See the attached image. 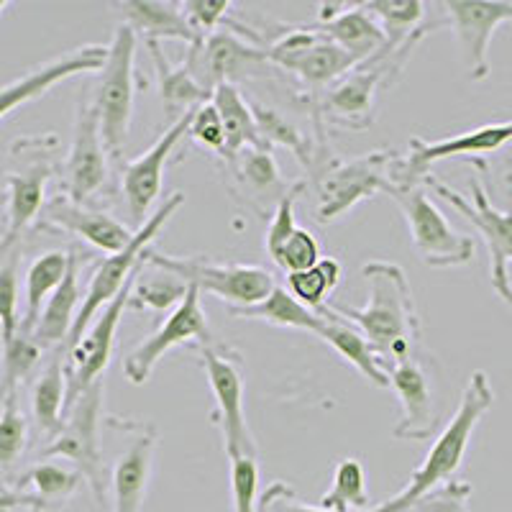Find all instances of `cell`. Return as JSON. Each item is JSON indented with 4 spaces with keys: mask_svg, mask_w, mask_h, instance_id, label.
<instances>
[{
    "mask_svg": "<svg viewBox=\"0 0 512 512\" xmlns=\"http://www.w3.org/2000/svg\"><path fill=\"white\" fill-rule=\"evenodd\" d=\"M57 149V136L18 141L11 152L21 159V169L6 177L3 190V231H0V256L18 246L21 233L41 216L47 182L54 172L52 152Z\"/></svg>",
    "mask_w": 512,
    "mask_h": 512,
    "instance_id": "cell-7",
    "label": "cell"
},
{
    "mask_svg": "<svg viewBox=\"0 0 512 512\" xmlns=\"http://www.w3.org/2000/svg\"><path fill=\"white\" fill-rule=\"evenodd\" d=\"M264 54L272 67L295 75L310 90L333 85L356 67L354 59L313 24L282 31L269 47H264Z\"/></svg>",
    "mask_w": 512,
    "mask_h": 512,
    "instance_id": "cell-13",
    "label": "cell"
},
{
    "mask_svg": "<svg viewBox=\"0 0 512 512\" xmlns=\"http://www.w3.org/2000/svg\"><path fill=\"white\" fill-rule=\"evenodd\" d=\"M39 226L80 236L82 241H88L90 246L105 251V254H116L134 239V231L123 226L121 221L111 218L103 210L75 203L67 195H59L52 203L44 205Z\"/></svg>",
    "mask_w": 512,
    "mask_h": 512,
    "instance_id": "cell-22",
    "label": "cell"
},
{
    "mask_svg": "<svg viewBox=\"0 0 512 512\" xmlns=\"http://www.w3.org/2000/svg\"><path fill=\"white\" fill-rule=\"evenodd\" d=\"M64 354L59 346L44 372L36 379L31 390V410L41 431L57 436L64 423V405H67V374H64Z\"/></svg>",
    "mask_w": 512,
    "mask_h": 512,
    "instance_id": "cell-31",
    "label": "cell"
},
{
    "mask_svg": "<svg viewBox=\"0 0 512 512\" xmlns=\"http://www.w3.org/2000/svg\"><path fill=\"white\" fill-rule=\"evenodd\" d=\"M495 402V390H492V382H489L487 372L477 369L472 372L469 382H466L464 392H461L459 408L451 415L448 425L438 433V438L433 441L431 451L425 454L423 464L418 466L410 477L408 487L397 492L392 500H387L384 505L374 507L367 512H410V507L425 497L433 489L443 487L454 479V474L459 472L461 461L466 456V448L472 443L474 431H477L479 420L487 415V410L492 408Z\"/></svg>",
    "mask_w": 512,
    "mask_h": 512,
    "instance_id": "cell-2",
    "label": "cell"
},
{
    "mask_svg": "<svg viewBox=\"0 0 512 512\" xmlns=\"http://www.w3.org/2000/svg\"><path fill=\"white\" fill-rule=\"evenodd\" d=\"M469 497H472V484L461 482V479H451L443 487L420 497L410 507V512H469Z\"/></svg>",
    "mask_w": 512,
    "mask_h": 512,
    "instance_id": "cell-45",
    "label": "cell"
},
{
    "mask_svg": "<svg viewBox=\"0 0 512 512\" xmlns=\"http://www.w3.org/2000/svg\"><path fill=\"white\" fill-rule=\"evenodd\" d=\"M512 141V121L484 123V126L464 131V134L448 136V139L425 141L413 136L408 141V152L397 154L392 164L390 187H413L423 185L431 175V167L443 159L454 157H477V154H492Z\"/></svg>",
    "mask_w": 512,
    "mask_h": 512,
    "instance_id": "cell-15",
    "label": "cell"
},
{
    "mask_svg": "<svg viewBox=\"0 0 512 512\" xmlns=\"http://www.w3.org/2000/svg\"><path fill=\"white\" fill-rule=\"evenodd\" d=\"M105 57H108L105 44H85V47L72 49L62 57L39 64V67L18 77V80L3 85L0 88V121L16 113L21 105L44 98L49 90L57 88L59 82L70 80L75 75H85V72H100Z\"/></svg>",
    "mask_w": 512,
    "mask_h": 512,
    "instance_id": "cell-20",
    "label": "cell"
},
{
    "mask_svg": "<svg viewBox=\"0 0 512 512\" xmlns=\"http://www.w3.org/2000/svg\"><path fill=\"white\" fill-rule=\"evenodd\" d=\"M103 392L105 382L98 379L72 402L67 413H64L62 431L41 451V456L44 459L70 461L72 469L82 477V482H88L90 489H93L98 512H113L111 497H108V482H105L103 443H100Z\"/></svg>",
    "mask_w": 512,
    "mask_h": 512,
    "instance_id": "cell-4",
    "label": "cell"
},
{
    "mask_svg": "<svg viewBox=\"0 0 512 512\" xmlns=\"http://www.w3.org/2000/svg\"><path fill=\"white\" fill-rule=\"evenodd\" d=\"M402 405V418L395 425V438L400 441H425L436 431V408H433L431 379L418 359H405L384 367Z\"/></svg>",
    "mask_w": 512,
    "mask_h": 512,
    "instance_id": "cell-23",
    "label": "cell"
},
{
    "mask_svg": "<svg viewBox=\"0 0 512 512\" xmlns=\"http://www.w3.org/2000/svg\"><path fill=\"white\" fill-rule=\"evenodd\" d=\"M82 477L75 469H67L62 464L52 461H41L34 469L21 477L16 492H24L34 500L31 510H47L54 512V507H62L80 489Z\"/></svg>",
    "mask_w": 512,
    "mask_h": 512,
    "instance_id": "cell-32",
    "label": "cell"
},
{
    "mask_svg": "<svg viewBox=\"0 0 512 512\" xmlns=\"http://www.w3.org/2000/svg\"><path fill=\"white\" fill-rule=\"evenodd\" d=\"M144 264L159 267L180 277L187 287L203 295H216L226 300L228 308H249L262 303L264 297L274 290V277L264 267L256 264H216L195 256H169L162 251L146 249Z\"/></svg>",
    "mask_w": 512,
    "mask_h": 512,
    "instance_id": "cell-8",
    "label": "cell"
},
{
    "mask_svg": "<svg viewBox=\"0 0 512 512\" xmlns=\"http://www.w3.org/2000/svg\"><path fill=\"white\" fill-rule=\"evenodd\" d=\"M387 195L400 205V210L408 218L410 236L413 246L428 267L448 269V267H464L474 259L472 236L456 231L446 221L441 210L436 208L425 185L413 187H387Z\"/></svg>",
    "mask_w": 512,
    "mask_h": 512,
    "instance_id": "cell-9",
    "label": "cell"
},
{
    "mask_svg": "<svg viewBox=\"0 0 512 512\" xmlns=\"http://www.w3.org/2000/svg\"><path fill=\"white\" fill-rule=\"evenodd\" d=\"M320 320L318 328H315V336L323 338L333 351L344 361H349L351 367L361 374V377H367L374 387H382L387 390L390 387V377L382 369V361H379L377 351L372 349L367 338L361 336V331H356L351 323L338 318L331 308L320 310Z\"/></svg>",
    "mask_w": 512,
    "mask_h": 512,
    "instance_id": "cell-27",
    "label": "cell"
},
{
    "mask_svg": "<svg viewBox=\"0 0 512 512\" xmlns=\"http://www.w3.org/2000/svg\"><path fill=\"white\" fill-rule=\"evenodd\" d=\"M16 507H34V500L24 492H0V512L16 510Z\"/></svg>",
    "mask_w": 512,
    "mask_h": 512,
    "instance_id": "cell-50",
    "label": "cell"
},
{
    "mask_svg": "<svg viewBox=\"0 0 512 512\" xmlns=\"http://www.w3.org/2000/svg\"><path fill=\"white\" fill-rule=\"evenodd\" d=\"M149 267V264H146ZM154 272L146 274L144 267L136 272L134 287H131V297H128V308H149V310H169L177 308L185 297L187 285L175 277L167 269L152 267Z\"/></svg>",
    "mask_w": 512,
    "mask_h": 512,
    "instance_id": "cell-36",
    "label": "cell"
},
{
    "mask_svg": "<svg viewBox=\"0 0 512 512\" xmlns=\"http://www.w3.org/2000/svg\"><path fill=\"white\" fill-rule=\"evenodd\" d=\"M180 8L190 29L203 39L208 34H216L218 26L226 24L231 0H185L180 3Z\"/></svg>",
    "mask_w": 512,
    "mask_h": 512,
    "instance_id": "cell-46",
    "label": "cell"
},
{
    "mask_svg": "<svg viewBox=\"0 0 512 512\" xmlns=\"http://www.w3.org/2000/svg\"><path fill=\"white\" fill-rule=\"evenodd\" d=\"M272 262L277 267L285 269L287 274L305 272V269L315 267L320 262V244L315 241L313 233L308 228H300L292 233L290 239L282 244V249L272 256Z\"/></svg>",
    "mask_w": 512,
    "mask_h": 512,
    "instance_id": "cell-43",
    "label": "cell"
},
{
    "mask_svg": "<svg viewBox=\"0 0 512 512\" xmlns=\"http://www.w3.org/2000/svg\"><path fill=\"white\" fill-rule=\"evenodd\" d=\"M489 280H492V287H495L502 303L512 310V282L507 272H489Z\"/></svg>",
    "mask_w": 512,
    "mask_h": 512,
    "instance_id": "cell-49",
    "label": "cell"
},
{
    "mask_svg": "<svg viewBox=\"0 0 512 512\" xmlns=\"http://www.w3.org/2000/svg\"><path fill=\"white\" fill-rule=\"evenodd\" d=\"M423 185L431 187L438 198L459 210L461 216L482 233L489 249V272H507V264L512 262V210L495 208L487 195V187L477 177L472 180V200H466L461 192L448 187L436 175L425 177Z\"/></svg>",
    "mask_w": 512,
    "mask_h": 512,
    "instance_id": "cell-19",
    "label": "cell"
},
{
    "mask_svg": "<svg viewBox=\"0 0 512 512\" xmlns=\"http://www.w3.org/2000/svg\"><path fill=\"white\" fill-rule=\"evenodd\" d=\"M131 431H134V438L111 474L113 512H141L146 489H149V477H152L157 431L149 423H131Z\"/></svg>",
    "mask_w": 512,
    "mask_h": 512,
    "instance_id": "cell-24",
    "label": "cell"
},
{
    "mask_svg": "<svg viewBox=\"0 0 512 512\" xmlns=\"http://www.w3.org/2000/svg\"><path fill=\"white\" fill-rule=\"evenodd\" d=\"M303 190H305L303 182H295V185L287 187V190L280 195V200H277V208H274V216H272V221H269V228H267V251H269V256L277 254V251L282 249V244H285L292 233L297 231L295 200Z\"/></svg>",
    "mask_w": 512,
    "mask_h": 512,
    "instance_id": "cell-44",
    "label": "cell"
},
{
    "mask_svg": "<svg viewBox=\"0 0 512 512\" xmlns=\"http://www.w3.org/2000/svg\"><path fill=\"white\" fill-rule=\"evenodd\" d=\"M41 346L34 333L18 328L16 336L8 344L0 346V359H3V374H0V397L8 392H18L21 382L31 377L41 359Z\"/></svg>",
    "mask_w": 512,
    "mask_h": 512,
    "instance_id": "cell-38",
    "label": "cell"
},
{
    "mask_svg": "<svg viewBox=\"0 0 512 512\" xmlns=\"http://www.w3.org/2000/svg\"><path fill=\"white\" fill-rule=\"evenodd\" d=\"M85 259L88 256L82 251H70V267H67L64 280L59 282L57 290L49 295V300L41 308L39 320L31 331L41 349H59V346L67 344V336H70L77 315V303H80V280L77 277H80V264Z\"/></svg>",
    "mask_w": 512,
    "mask_h": 512,
    "instance_id": "cell-26",
    "label": "cell"
},
{
    "mask_svg": "<svg viewBox=\"0 0 512 512\" xmlns=\"http://www.w3.org/2000/svg\"><path fill=\"white\" fill-rule=\"evenodd\" d=\"M344 280V269L336 259H320L315 267L305 269V272L287 274V285H290L292 297L297 303H303L313 313H320L326 308V300L338 285Z\"/></svg>",
    "mask_w": 512,
    "mask_h": 512,
    "instance_id": "cell-37",
    "label": "cell"
},
{
    "mask_svg": "<svg viewBox=\"0 0 512 512\" xmlns=\"http://www.w3.org/2000/svg\"><path fill=\"white\" fill-rule=\"evenodd\" d=\"M213 108L218 111L223 123V134H226V152L223 159L228 164L236 162L244 149H259V146H267L259 136V128H256L254 111H251V103H246L244 95L239 93L236 85H221V88L213 93L210 98Z\"/></svg>",
    "mask_w": 512,
    "mask_h": 512,
    "instance_id": "cell-29",
    "label": "cell"
},
{
    "mask_svg": "<svg viewBox=\"0 0 512 512\" xmlns=\"http://www.w3.org/2000/svg\"><path fill=\"white\" fill-rule=\"evenodd\" d=\"M425 36L408 41L405 47L392 54H377L369 62L356 64L354 70L346 72L341 80H336L323 95L313 98V113L320 121H328L341 128H369L377 118V100L379 88H390L392 82L405 70L408 59L413 57L415 47Z\"/></svg>",
    "mask_w": 512,
    "mask_h": 512,
    "instance_id": "cell-3",
    "label": "cell"
},
{
    "mask_svg": "<svg viewBox=\"0 0 512 512\" xmlns=\"http://www.w3.org/2000/svg\"><path fill=\"white\" fill-rule=\"evenodd\" d=\"M134 280L128 282V285L113 297L111 303L100 310L98 318L90 323L88 331L82 333L80 341L64 354V374H67V405H64V413H67V408H70L82 392L88 390L90 384L103 379L105 367L111 364L113 346H116V333L118 326H121L123 313H126L128 308V297H131Z\"/></svg>",
    "mask_w": 512,
    "mask_h": 512,
    "instance_id": "cell-16",
    "label": "cell"
},
{
    "mask_svg": "<svg viewBox=\"0 0 512 512\" xmlns=\"http://www.w3.org/2000/svg\"><path fill=\"white\" fill-rule=\"evenodd\" d=\"M149 54L154 59V67H157V80H159V93H162L164 113L169 118H182L185 113L195 111L200 105L210 103V95L200 88L198 82L187 75L185 67H175L169 62L162 52V44L159 41H149L146 44Z\"/></svg>",
    "mask_w": 512,
    "mask_h": 512,
    "instance_id": "cell-30",
    "label": "cell"
},
{
    "mask_svg": "<svg viewBox=\"0 0 512 512\" xmlns=\"http://www.w3.org/2000/svg\"><path fill=\"white\" fill-rule=\"evenodd\" d=\"M182 67L210 98L221 85H233L244 77L267 75L274 70L262 47L246 44L244 36L231 31H216L190 44Z\"/></svg>",
    "mask_w": 512,
    "mask_h": 512,
    "instance_id": "cell-12",
    "label": "cell"
},
{
    "mask_svg": "<svg viewBox=\"0 0 512 512\" xmlns=\"http://www.w3.org/2000/svg\"><path fill=\"white\" fill-rule=\"evenodd\" d=\"M446 24L454 29L469 80L489 77V44L497 26L512 21V3L505 0H446L441 3Z\"/></svg>",
    "mask_w": 512,
    "mask_h": 512,
    "instance_id": "cell-18",
    "label": "cell"
},
{
    "mask_svg": "<svg viewBox=\"0 0 512 512\" xmlns=\"http://www.w3.org/2000/svg\"><path fill=\"white\" fill-rule=\"evenodd\" d=\"M315 29L344 49L356 64L369 62L384 49V34L364 3H323Z\"/></svg>",
    "mask_w": 512,
    "mask_h": 512,
    "instance_id": "cell-25",
    "label": "cell"
},
{
    "mask_svg": "<svg viewBox=\"0 0 512 512\" xmlns=\"http://www.w3.org/2000/svg\"><path fill=\"white\" fill-rule=\"evenodd\" d=\"M361 274L369 282V303L364 308L336 305L331 310L346 323L361 328V336L377 351L382 369L397 361L415 359L420 344V315L405 269L374 259L361 267Z\"/></svg>",
    "mask_w": 512,
    "mask_h": 512,
    "instance_id": "cell-1",
    "label": "cell"
},
{
    "mask_svg": "<svg viewBox=\"0 0 512 512\" xmlns=\"http://www.w3.org/2000/svg\"><path fill=\"white\" fill-rule=\"evenodd\" d=\"M259 456L231 459V505L233 512H259Z\"/></svg>",
    "mask_w": 512,
    "mask_h": 512,
    "instance_id": "cell-42",
    "label": "cell"
},
{
    "mask_svg": "<svg viewBox=\"0 0 512 512\" xmlns=\"http://www.w3.org/2000/svg\"><path fill=\"white\" fill-rule=\"evenodd\" d=\"M67 267H70V251H47L31 264L26 272V313L21 318L24 331H34L41 308L64 280Z\"/></svg>",
    "mask_w": 512,
    "mask_h": 512,
    "instance_id": "cell-34",
    "label": "cell"
},
{
    "mask_svg": "<svg viewBox=\"0 0 512 512\" xmlns=\"http://www.w3.org/2000/svg\"><path fill=\"white\" fill-rule=\"evenodd\" d=\"M29 423L18 402V392L0 397V469H11L24 456Z\"/></svg>",
    "mask_w": 512,
    "mask_h": 512,
    "instance_id": "cell-39",
    "label": "cell"
},
{
    "mask_svg": "<svg viewBox=\"0 0 512 512\" xmlns=\"http://www.w3.org/2000/svg\"><path fill=\"white\" fill-rule=\"evenodd\" d=\"M397 152H369L349 162H331L318 172V223H333L377 192H387Z\"/></svg>",
    "mask_w": 512,
    "mask_h": 512,
    "instance_id": "cell-10",
    "label": "cell"
},
{
    "mask_svg": "<svg viewBox=\"0 0 512 512\" xmlns=\"http://www.w3.org/2000/svg\"><path fill=\"white\" fill-rule=\"evenodd\" d=\"M228 313H231L233 318L262 320V323H269V326L295 328V331L310 333H315L320 320L318 313L305 308L303 303H297L295 297H292V292L282 290V287L277 285H274V290L264 297L262 303L249 305V308H228Z\"/></svg>",
    "mask_w": 512,
    "mask_h": 512,
    "instance_id": "cell-33",
    "label": "cell"
},
{
    "mask_svg": "<svg viewBox=\"0 0 512 512\" xmlns=\"http://www.w3.org/2000/svg\"><path fill=\"white\" fill-rule=\"evenodd\" d=\"M192 141H198L200 146L210 149V152L221 154L226 152V134H223V123L218 111L213 108V103L200 105L198 111L192 113L190 131H187Z\"/></svg>",
    "mask_w": 512,
    "mask_h": 512,
    "instance_id": "cell-47",
    "label": "cell"
},
{
    "mask_svg": "<svg viewBox=\"0 0 512 512\" xmlns=\"http://www.w3.org/2000/svg\"><path fill=\"white\" fill-rule=\"evenodd\" d=\"M18 262H21L18 246L0 256V346L8 344L21 328V318H18Z\"/></svg>",
    "mask_w": 512,
    "mask_h": 512,
    "instance_id": "cell-40",
    "label": "cell"
},
{
    "mask_svg": "<svg viewBox=\"0 0 512 512\" xmlns=\"http://www.w3.org/2000/svg\"><path fill=\"white\" fill-rule=\"evenodd\" d=\"M123 13V24L134 31L136 36L149 44V41L164 39L185 41L187 47L200 39L195 31L187 24L185 13H182L180 3H164V0H123L118 3Z\"/></svg>",
    "mask_w": 512,
    "mask_h": 512,
    "instance_id": "cell-28",
    "label": "cell"
},
{
    "mask_svg": "<svg viewBox=\"0 0 512 512\" xmlns=\"http://www.w3.org/2000/svg\"><path fill=\"white\" fill-rule=\"evenodd\" d=\"M259 512H326L318 505H308L297 497L295 489L285 482H274L259 500Z\"/></svg>",
    "mask_w": 512,
    "mask_h": 512,
    "instance_id": "cell-48",
    "label": "cell"
},
{
    "mask_svg": "<svg viewBox=\"0 0 512 512\" xmlns=\"http://www.w3.org/2000/svg\"><path fill=\"white\" fill-rule=\"evenodd\" d=\"M198 111V108H195ZM185 113L182 118H177L172 126L154 141L149 149H146L141 157L131 159V162L123 167L121 172V190H123V200H126L128 213L141 221L146 216V210L152 208L154 200L159 198V192H162V182H164V167H167L169 157L175 152V146L180 144L182 136H187L190 131V121L192 113Z\"/></svg>",
    "mask_w": 512,
    "mask_h": 512,
    "instance_id": "cell-21",
    "label": "cell"
},
{
    "mask_svg": "<svg viewBox=\"0 0 512 512\" xmlns=\"http://www.w3.org/2000/svg\"><path fill=\"white\" fill-rule=\"evenodd\" d=\"M134 62L136 34L121 24L108 44V57L95 80L93 105L103 144L111 157H121L134 118Z\"/></svg>",
    "mask_w": 512,
    "mask_h": 512,
    "instance_id": "cell-6",
    "label": "cell"
},
{
    "mask_svg": "<svg viewBox=\"0 0 512 512\" xmlns=\"http://www.w3.org/2000/svg\"><path fill=\"white\" fill-rule=\"evenodd\" d=\"M105 182H108V149L100 136L90 85H85L80 103H77L75 139H72L70 157L64 162L67 198L90 205V200L105 187Z\"/></svg>",
    "mask_w": 512,
    "mask_h": 512,
    "instance_id": "cell-17",
    "label": "cell"
},
{
    "mask_svg": "<svg viewBox=\"0 0 512 512\" xmlns=\"http://www.w3.org/2000/svg\"><path fill=\"white\" fill-rule=\"evenodd\" d=\"M31 512H47V510H31Z\"/></svg>",
    "mask_w": 512,
    "mask_h": 512,
    "instance_id": "cell-52",
    "label": "cell"
},
{
    "mask_svg": "<svg viewBox=\"0 0 512 512\" xmlns=\"http://www.w3.org/2000/svg\"><path fill=\"white\" fill-rule=\"evenodd\" d=\"M236 172H239L241 180L256 192H282V177L280 167L274 162L269 146H259V149H244V152L236 157V162L231 164Z\"/></svg>",
    "mask_w": 512,
    "mask_h": 512,
    "instance_id": "cell-41",
    "label": "cell"
},
{
    "mask_svg": "<svg viewBox=\"0 0 512 512\" xmlns=\"http://www.w3.org/2000/svg\"><path fill=\"white\" fill-rule=\"evenodd\" d=\"M6 8H8L6 0H0V18H3V13H6Z\"/></svg>",
    "mask_w": 512,
    "mask_h": 512,
    "instance_id": "cell-51",
    "label": "cell"
},
{
    "mask_svg": "<svg viewBox=\"0 0 512 512\" xmlns=\"http://www.w3.org/2000/svg\"><path fill=\"white\" fill-rule=\"evenodd\" d=\"M185 205V192H172L159 210L154 213L149 221L141 223L139 231H134V239L131 244L123 246L116 254H108L103 262H98V269L93 272V280H90L88 292L82 295V303L77 308L75 323H72V331L67 336V344H64V351L72 349L82 338V333L88 331L90 323L98 318L100 310L111 303L113 297L134 280V274L144 267V251L152 246V241L157 239L162 228L167 226L169 218L175 216L177 210Z\"/></svg>",
    "mask_w": 512,
    "mask_h": 512,
    "instance_id": "cell-5",
    "label": "cell"
},
{
    "mask_svg": "<svg viewBox=\"0 0 512 512\" xmlns=\"http://www.w3.org/2000/svg\"><path fill=\"white\" fill-rule=\"evenodd\" d=\"M213 331L208 326L203 310V297L195 287H187L182 303L177 305L167 320L162 323L159 331L146 336L136 349L128 351L123 359V374L131 384H144L157 367L159 359L175 346H192V349H205V346H216Z\"/></svg>",
    "mask_w": 512,
    "mask_h": 512,
    "instance_id": "cell-14",
    "label": "cell"
},
{
    "mask_svg": "<svg viewBox=\"0 0 512 512\" xmlns=\"http://www.w3.org/2000/svg\"><path fill=\"white\" fill-rule=\"evenodd\" d=\"M200 364H203L213 402H216V425L221 428L228 461L239 459V456H259L254 433H251L244 413L241 356L221 344L205 346L200 349Z\"/></svg>",
    "mask_w": 512,
    "mask_h": 512,
    "instance_id": "cell-11",
    "label": "cell"
},
{
    "mask_svg": "<svg viewBox=\"0 0 512 512\" xmlns=\"http://www.w3.org/2000/svg\"><path fill=\"white\" fill-rule=\"evenodd\" d=\"M367 492V472L359 459H341L333 469L331 489L320 497L318 507L326 512H367L372 510Z\"/></svg>",
    "mask_w": 512,
    "mask_h": 512,
    "instance_id": "cell-35",
    "label": "cell"
}]
</instances>
